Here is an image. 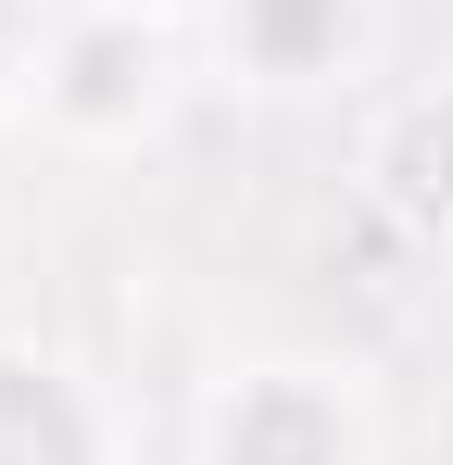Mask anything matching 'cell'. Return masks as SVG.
Wrapping results in <instances>:
<instances>
[{
  "label": "cell",
  "mask_w": 453,
  "mask_h": 465,
  "mask_svg": "<svg viewBox=\"0 0 453 465\" xmlns=\"http://www.w3.org/2000/svg\"><path fill=\"white\" fill-rule=\"evenodd\" d=\"M226 465H340V428L302 390H265V402L226 415Z\"/></svg>",
  "instance_id": "1"
},
{
  "label": "cell",
  "mask_w": 453,
  "mask_h": 465,
  "mask_svg": "<svg viewBox=\"0 0 453 465\" xmlns=\"http://www.w3.org/2000/svg\"><path fill=\"white\" fill-rule=\"evenodd\" d=\"M0 465H88L76 402L51 378H25V365H0Z\"/></svg>",
  "instance_id": "2"
}]
</instances>
